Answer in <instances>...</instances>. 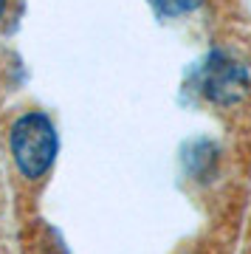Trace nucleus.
<instances>
[{
	"label": "nucleus",
	"instance_id": "4",
	"mask_svg": "<svg viewBox=\"0 0 251 254\" xmlns=\"http://www.w3.org/2000/svg\"><path fill=\"white\" fill-rule=\"evenodd\" d=\"M6 9H9V0H0V20L6 17Z\"/></svg>",
	"mask_w": 251,
	"mask_h": 254
},
{
	"label": "nucleus",
	"instance_id": "1",
	"mask_svg": "<svg viewBox=\"0 0 251 254\" xmlns=\"http://www.w3.org/2000/svg\"><path fill=\"white\" fill-rule=\"evenodd\" d=\"M57 150H60L57 127L43 110H26L11 122L9 155L23 181H43L57 161Z\"/></svg>",
	"mask_w": 251,
	"mask_h": 254
},
{
	"label": "nucleus",
	"instance_id": "5",
	"mask_svg": "<svg viewBox=\"0 0 251 254\" xmlns=\"http://www.w3.org/2000/svg\"><path fill=\"white\" fill-rule=\"evenodd\" d=\"M0 254H9V249H3V246H0Z\"/></svg>",
	"mask_w": 251,
	"mask_h": 254
},
{
	"label": "nucleus",
	"instance_id": "3",
	"mask_svg": "<svg viewBox=\"0 0 251 254\" xmlns=\"http://www.w3.org/2000/svg\"><path fill=\"white\" fill-rule=\"evenodd\" d=\"M155 9L161 14H170V17H178V14H192L195 9L203 6V0H153Z\"/></svg>",
	"mask_w": 251,
	"mask_h": 254
},
{
	"label": "nucleus",
	"instance_id": "2",
	"mask_svg": "<svg viewBox=\"0 0 251 254\" xmlns=\"http://www.w3.org/2000/svg\"><path fill=\"white\" fill-rule=\"evenodd\" d=\"M200 93L215 108H234L251 93V73L237 57L212 51L200 68Z\"/></svg>",
	"mask_w": 251,
	"mask_h": 254
}]
</instances>
